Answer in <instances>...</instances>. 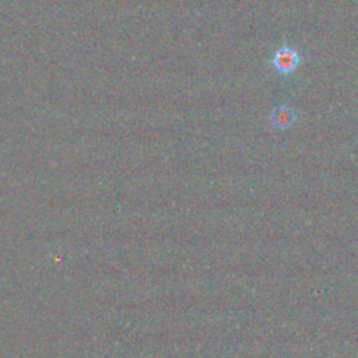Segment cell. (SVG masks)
<instances>
[{
  "label": "cell",
  "instance_id": "cell-1",
  "mask_svg": "<svg viewBox=\"0 0 358 358\" xmlns=\"http://www.w3.org/2000/svg\"><path fill=\"white\" fill-rule=\"evenodd\" d=\"M299 63H301V56L298 50L288 45L278 48L271 57V66L280 74L294 73L299 66Z\"/></svg>",
  "mask_w": 358,
  "mask_h": 358
},
{
  "label": "cell",
  "instance_id": "cell-2",
  "mask_svg": "<svg viewBox=\"0 0 358 358\" xmlns=\"http://www.w3.org/2000/svg\"><path fill=\"white\" fill-rule=\"evenodd\" d=\"M295 120H296V113L291 106L285 103L277 105L275 108H273L270 113V122L273 127L277 130L289 129L295 123Z\"/></svg>",
  "mask_w": 358,
  "mask_h": 358
}]
</instances>
